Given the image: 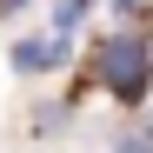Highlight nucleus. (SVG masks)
Here are the masks:
<instances>
[{
    "instance_id": "obj_1",
    "label": "nucleus",
    "mask_w": 153,
    "mask_h": 153,
    "mask_svg": "<svg viewBox=\"0 0 153 153\" xmlns=\"http://www.w3.org/2000/svg\"><path fill=\"white\" fill-rule=\"evenodd\" d=\"M140 73H146V53L133 40H120V47H107V80L120 87V93H140Z\"/></svg>"
},
{
    "instance_id": "obj_2",
    "label": "nucleus",
    "mask_w": 153,
    "mask_h": 153,
    "mask_svg": "<svg viewBox=\"0 0 153 153\" xmlns=\"http://www.w3.org/2000/svg\"><path fill=\"white\" fill-rule=\"evenodd\" d=\"M53 60H60V40H20V47H13V67H20V73L53 67Z\"/></svg>"
},
{
    "instance_id": "obj_3",
    "label": "nucleus",
    "mask_w": 153,
    "mask_h": 153,
    "mask_svg": "<svg viewBox=\"0 0 153 153\" xmlns=\"http://www.w3.org/2000/svg\"><path fill=\"white\" fill-rule=\"evenodd\" d=\"M113 153H153V133H126V140H120Z\"/></svg>"
},
{
    "instance_id": "obj_4",
    "label": "nucleus",
    "mask_w": 153,
    "mask_h": 153,
    "mask_svg": "<svg viewBox=\"0 0 153 153\" xmlns=\"http://www.w3.org/2000/svg\"><path fill=\"white\" fill-rule=\"evenodd\" d=\"M0 7H13V0H0Z\"/></svg>"
}]
</instances>
